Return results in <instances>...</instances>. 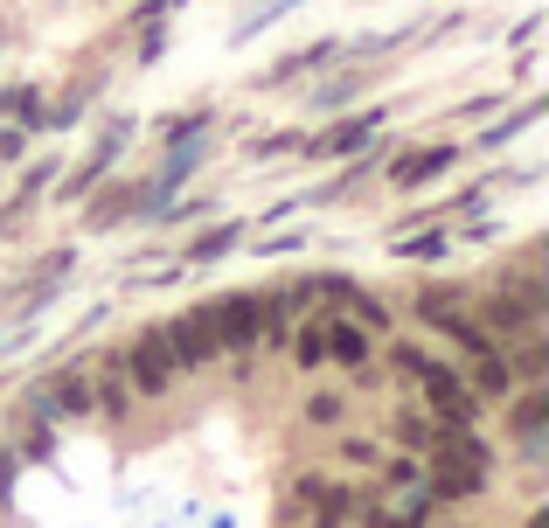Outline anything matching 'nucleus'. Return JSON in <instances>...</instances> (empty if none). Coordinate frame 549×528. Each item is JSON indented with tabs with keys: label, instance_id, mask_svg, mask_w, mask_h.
Returning <instances> with one entry per match:
<instances>
[{
	"label": "nucleus",
	"instance_id": "1",
	"mask_svg": "<svg viewBox=\"0 0 549 528\" xmlns=\"http://www.w3.org/2000/svg\"><path fill=\"white\" fill-rule=\"evenodd\" d=\"M209 320H216V341H223V348H251L258 334H278V313L265 306V299H251V292L209 306Z\"/></svg>",
	"mask_w": 549,
	"mask_h": 528
},
{
	"label": "nucleus",
	"instance_id": "2",
	"mask_svg": "<svg viewBox=\"0 0 549 528\" xmlns=\"http://www.w3.org/2000/svg\"><path fill=\"white\" fill-rule=\"evenodd\" d=\"M160 341H167V362H181V369H195V362H216V355H223V341H216V320H209V313H181Z\"/></svg>",
	"mask_w": 549,
	"mask_h": 528
},
{
	"label": "nucleus",
	"instance_id": "3",
	"mask_svg": "<svg viewBox=\"0 0 549 528\" xmlns=\"http://www.w3.org/2000/svg\"><path fill=\"white\" fill-rule=\"evenodd\" d=\"M417 383H424V396H431V410H438V424H473L480 410H473V390L452 376V369H438V362H424L417 369Z\"/></svg>",
	"mask_w": 549,
	"mask_h": 528
},
{
	"label": "nucleus",
	"instance_id": "4",
	"mask_svg": "<svg viewBox=\"0 0 549 528\" xmlns=\"http://www.w3.org/2000/svg\"><path fill=\"white\" fill-rule=\"evenodd\" d=\"M167 376H174V362H167V341H160V334H146V341L133 348V383H139L146 396H160V390H167Z\"/></svg>",
	"mask_w": 549,
	"mask_h": 528
},
{
	"label": "nucleus",
	"instance_id": "5",
	"mask_svg": "<svg viewBox=\"0 0 549 528\" xmlns=\"http://www.w3.org/2000/svg\"><path fill=\"white\" fill-rule=\"evenodd\" d=\"M445 160H452L445 146H417V153H404V160L390 167V181H397V188H417V181H431V174H445Z\"/></svg>",
	"mask_w": 549,
	"mask_h": 528
},
{
	"label": "nucleus",
	"instance_id": "6",
	"mask_svg": "<svg viewBox=\"0 0 549 528\" xmlns=\"http://www.w3.org/2000/svg\"><path fill=\"white\" fill-rule=\"evenodd\" d=\"M376 126H383V112H355V119H341V126L320 139V153H355V146H362Z\"/></svg>",
	"mask_w": 549,
	"mask_h": 528
},
{
	"label": "nucleus",
	"instance_id": "7",
	"mask_svg": "<svg viewBox=\"0 0 549 528\" xmlns=\"http://www.w3.org/2000/svg\"><path fill=\"white\" fill-rule=\"evenodd\" d=\"M42 403H49L56 417H84V410H91V390H84V376H56V383L42 390Z\"/></svg>",
	"mask_w": 549,
	"mask_h": 528
},
{
	"label": "nucleus",
	"instance_id": "8",
	"mask_svg": "<svg viewBox=\"0 0 549 528\" xmlns=\"http://www.w3.org/2000/svg\"><path fill=\"white\" fill-rule=\"evenodd\" d=\"M327 348H334V362H348V369H362V362H369V341H362V327H348V320H334V327H327Z\"/></svg>",
	"mask_w": 549,
	"mask_h": 528
},
{
	"label": "nucleus",
	"instance_id": "9",
	"mask_svg": "<svg viewBox=\"0 0 549 528\" xmlns=\"http://www.w3.org/2000/svg\"><path fill=\"white\" fill-rule=\"evenodd\" d=\"M473 390H480V396H501V390H508V362H501L494 348H480V355H473Z\"/></svg>",
	"mask_w": 549,
	"mask_h": 528
},
{
	"label": "nucleus",
	"instance_id": "10",
	"mask_svg": "<svg viewBox=\"0 0 549 528\" xmlns=\"http://www.w3.org/2000/svg\"><path fill=\"white\" fill-rule=\"evenodd\" d=\"M230 244H237V223H216L209 237H195V244H188V258H223Z\"/></svg>",
	"mask_w": 549,
	"mask_h": 528
},
{
	"label": "nucleus",
	"instance_id": "11",
	"mask_svg": "<svg viewBox=\"0 0 549 528\" xmlns=\"http://www.w3.org/2000/svg\"><path fill=\"white\" fill-rule=\"evenodd\" d=\"M313 63H327V42H320V49H299V56H285V63L272 70V84H285V77H299V70H313Z\"/></svg>",
	"mask_w": 549,
	"mask_h": 528
},
{
	"label": "nucleus",
	"instance_id": "12",
	"mask_svg": "<svg viewBox=\"0 0 549 528\" xmlns=\"http://www.w3.org/2000/svg\"><path fill=\"white\" fill-rule=\"evenodd\" d=\"M299 362H327V327H299Z\"/></svg>",
	"mask_w": 549,
	"mask_h": 528
},
{
	"label": "nucleus",
	"instance_id": "13",
	"mask_svg": "<svg viewBox=\"0 0 549 528\" xmlns=\"http://www.w3.org/2000/svg\"><path fill=\"white\" fill-rule=\"evenodd\" d=\"M543 417H549V396H529V403H522V410H515V424H522V431H529V438H536V431H543Z\"/></svg>",
	"mask_w": 549,
	"mask_h": 528
},
{
	"label": "nucleus",
	"instance_id": "14",
	"mask_svg": "<svg viewBox=\"0 0 549 528\" xmlns=\"http://www.w3.org/2000/svg\"><path fill=\"white\" fill-rule=\"evenodd\" d=\"M438 251H445V230H424V237L404 244V258H438Z\"/></svg>",
	"mask_w": 549,
	"mask_h": 528
},
{
	"label": "nucleus",
	"instance_id": "15",
	"mask_svg": "<svg viewBox=\"0 0 549 528\" xmlns=\"http://www.w3.org/2000/svg\"><path fill=\"white\" fill-rule=\"evenodd\" d=\"M515 369H522V376H543V369H549V348H543V341H529V348L515 355Z\"/></svg>",
	"mask_w": 549,
	"mask_h": 528
}]
</instances>
